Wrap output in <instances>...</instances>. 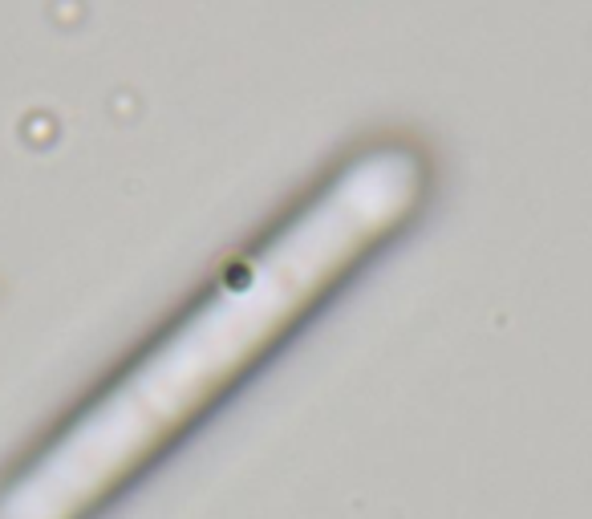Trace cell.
<instances>
[{"instance_id":"cell-1","label":"cell","mask_w":592,"mask_h":519,"mask_svg":"<svg viewBox=\"0 0 592 519\" xmlns=\"http://www.w3.org/2000/svg\"><path fill=\"white\" fill-rule=\"evenodd\" d=\"M422 154L365 138L0 475V519H94L405 227Z\"/></svg>"}]
</instances>
